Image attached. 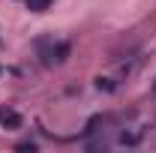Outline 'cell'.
I'll list each match as a JSON object with an SVG mask.
<instances>
[{
    "mask_svg": "<svg viewBox=\"0 0 156 153\" xmlns=\"http://www.w3.org/2000/svg\"><path fill=\"white\" fill-rule=\"evenodd\" d=\"M36 48H39V57H42V63H45V66L63 63V60H66V54H69V45H66V42H54V39H39Z\"/></svg>",
    "mask_w": 156,
    "mask_h": 153,
    "instance_id": "6da1fadb",
    "label": "cell"
},
{
    "mask_svg": "<svg viewBox=\"0 0 156 153\" xmlns=\"http://www.w3.org/2000/svg\"><path fill=\"white\" fill-rule=\"evenodd\" d=\"M0 123H3L6 129H21V123H24V120H21V114L15 111V108H9V105H6V108H0Z\"/></svg>",
    "mask_w": 156,
    "mask_h": 153,
    "instance_id": "7a4b0ae2",
    "label": "cell"
},
{
    "mask_svg": "<svg viewBox=\"0 0 156 153\" xmlns=\"http://www.w3.org/2000/svg\"><path fill=\"white\" fill-rule=\"evenodd\" d=\"M24 3H27L30 12H45V9L51 6V0H24Z\"/></svg>",
    "mask_w": 156,
    "mask_h": 153,
    "instance_id": "3957f363",
    "label": "cell"
},
{
    "mask_svg": "<svg viewBox=\"0 0 156 153\" xmlns=\"http://www.w3.org/2000/svg\"><path fill=\"white\" fill-rule=\"evenodd\" d=\"M138 141H141V132H123L120 135V144H129V147H132V144H138Z\"/></svg>",
    "mask_w": 156,
    "mask_h": 153,
    "instance_id": "277c9868",
    "label": "cell"
},
{
    "mask_svg": "<svg viewBox=\"0 0 156 153\" xmlns=\"http://www.w3.org/2000/svg\"><path fill=\"white\" fill-rule=\"evenodd\" d=\"M18 150H36V144L33 141H24V144H18Z\"/></svg>",
    "mask_w": 156,
    "mask_h": 153,
    "instance_id": "5b68a950",
    "label": "cell"
},
{
    "mask_svg": "<svg viewBox=\"0 0 156 153\" xmlns=\"http://www.w3.org/2000/svg\"><path fill=\"white\" fill-rule=\"evenodd\" d=\"M153 90H156V84H153Z\"/></svg>",
    "mask_w": 156,
    "mask_h": 153,
    "instance_id": "8992f818",
    "label": "cell"
}]
</instances>
